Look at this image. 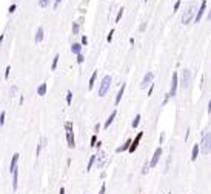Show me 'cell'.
<instances>
[{"label":"cell","mask_w":211,"mask_h":194,"mask_svg":"<svg viewBox=\"0 0 211 194\" xmlns=\"http://www.w3.org/2000/svg\"><path fill=\"white\" fill-rule=\"evenodd\" d=\"M211 152V132H205L202 136V154H210Z\"/></svg>","instance_id":"3"},{"label":"cell","mask_w":211,"mask_h":194,"mask_svg":"<svg viewBox=\"0 0 211 194\" xmlns=\"http://www.w3.org/2000/svg\"><path fill=\"white\" fill-rule=\"evenodd\" d=\"M83 60H85V56H83V54H79V56H77V63H79V65L83 63Z\"/></svg>","instance_id":"36"},{"label":"cell","mask_w":211,"mask_h":194,"mask_svg":"<svg viewBox=\"0 0 211 194\" xmlns=\"http://www.w3.org/2000/svg\"><path fill=\"white\" fill-rule=\"evenodd\" d=\"M125 88H126V83H122V86H120V88H119V91H117V96H116L114 105H119V103H120L122 97H123V94H125Z\"/></svg>","instance_id":"14"},{"label":"cell","mask_w":211,"mask_h":194,"mask_svg":"<svg viewBox=\"0 0 211 194\" xmlns=\"http://www.w3.org/2000/svg\"><path fill=\"white\" fill-rule=\"evenodd\" d=\"M179 8H180V0H177V2L174 3V9H173V11H174V12H177V9H179Z\"/></svg>","instance_id":"39"},{"label":"cell","mask_w":211,"mask_h":194,"mask_svg":"<svg viewBox=\"0 0 211 194\" xmlns=\"http://www.w3.org/2000/svg\"><path fill=\"white\" fill-rule=\"evenodd\" d=\"M142 137H144V132H137V136H136L134 139H133V143H131V146H130V152H134L136 150H137V146H139V143H140V140H142Z\"/></svg>","instance_id":"9"},{"label":"cell","mask_w":211,"mask_h":194,"mask_svg":"<svg viewBox=\"0 0 211 194\" xmlns=\"http://www.w3.org/2000/svg\"><path fill=\"white\" fill-rule=\"evenodd\" d=\"M194 12H196V5L194 3L188 5V8L183 11V14H182V23L183 25H188L189 22H193V20L196 19Z\"/></svg>","instance_id":"2"},{"label":"cell","mask_w":211,"mask_h":194,"mask_svg":"<svg viewBox=\"0 0 211 194\" xmlns=\"http://www.w3.org/2000/svg\"><path fill=\"white\" fill-rule=\"evenodd\" d=\"M116 116H117V110H114L111 114H110V117H108L106 120H105V123H103V128L106 130V128H110V125L114 122V119H116Z\"/></svg>","instance_id":"17"},{"label":"cell","mask_w":211,"mask_h":194,"mask_svg":"<svg viewBox=\"0 0 211 194\" xmlns=\"http://www.w3.org/2000/svg\"><path fill=\"white\" fill-rule=\"evenodd\" d=\"M123 9H125V8H120V9H119V12H117V16H116V23H117V22H120V19H122V16H123Z\"/></svg>","instance_id":"31"},{"label":"cell","mask_w":211,"mask_h":194,"mask_svg":"<svg viewBox=\"0 0 211 194\" xmlns=\"http://www.w3.org/2000/svg\"><path fill=\"white\" fill-rule=\"evenodd\" d=\"M19 159H20V154H19V152H16V154L12 156V159H11V163H9V173H11V174H12V173H14V170L17 168Z\"/></svg>","instance_id":"13"},{"label":"cell","mask_w":211,"mask_h":194,"mask_svg":"<svg viewBox=\"0 0 211 194\" xmlns=\"http://www.w3.org/2000/svg\"><path fill=\"white\" fill-rule=\"evenodd\" d=\"M96 156H97V159H96V166H97L99 170L103 168V165H105V162H106V152L100 150Z\"/></svg>","instance_id":"6"},{"label":"cell","mask_w":211,"mask_h":194,"mask_svg":"<svg viewBox=\"0 0 211 194\" xmlns=\"http://www.w3.org/2000/svg\"><path fill=\"white\" fill-rule=\"evenodd\" d=\"M50 3H51V0H39V6H40V8H48Z\"/></svg>","instance_id":"28"},{"label":"cell","mask_w":211,"mask_h":194,"mask_svg":"<svg viewBox=\"0 0 211 194\" xmlns=\"http://www.w3.org/2000/svg\"><path fill=\"white\" fill-rule=\"evenodd\" d=\"M5 119H6V112L2 111V112H0V126L5 125Z\"/></svg>","instance_id":"33"},{"label":"cell","mask_w":211,"mask_h":194,"mask_svg":"<svg viewBox=\"0 0 211 194\" xmlns=\"http://www.w3.org/2000/svg\"><path fill=\"white\" fill-rule=\"evenodd\" d=\"M82 45H83V46H86L88 45V37L86 36H82V42H80Z\"/></svg>","instance_id":"37"},{"label":"cell","mask_w":211,"mask_h":194,"mask_svg":"<svg viewBox=\"0 0 211 194\" xmlns=\"http://www.w3.org/2000/svg\"><path fill=\"white\" fill-rule=\"evenodd\" d=\"M97 145V134H94L91 137V146H96Z\"/></svg>","instance_id":"35"},{"label":"cell","mask_w":211,"mask_h":194,"mask_svg":"<svg viewBox=\"0 0 211 194\" xmlns=\"http://www.w3.org/2000/svg\"><path fill=\"white\" fill-rule=\"evenodd\" d=\"M43 39H45V29L42 26H39L37 31H36V36H34V42L40 43V42H43Z\"/></svg>","instance_id":"12"},{"label":"cell","mask_w":211,"mask_h":194,"mask_svg":"<svg viewBox=\"0 0 211 194\" xmlns=\"http://www.w3.org/2000/svg\"><path fill=\"white\" fill-rule=\"evenodd\" d=\"M160 156H162V148L159 146V148L154 151V154H153L151 160H149V165H151V168H154V166L159 163V160H160Z\"/></svg>","instance_id":"10"},{"label":"cell","mask_w":211,"mask_h":194,"mask_svg":"<svg viewBox=\"0 0 211 194\" xmlns=\"http://www.w3.org/2000/svg\"><path fill=\"white\" fill-rule=\"evenodd\" d=\"M63 128H65V131H71V130H72V122H71V120H68V122H65Z\"/></svg>","instance_id":"30"},{"label":"cell","mask_w":211,"mask_h":194,"mask_svg":"<svg viewBox=\"0 0 211 194\" xmlns=\"http://www.w3.org/2000/svg\"><path fill=\"white\" fill-rule=\"evenodd\" d=\"M207 17H208V20H211V9H210V12H208V16H207Z\"/></svg>","instance_id":"50"},{"label":"cell","mask_w":211,"mask_h":194,"mask_svg":"<svg viewBox=\"0 0 211 194\" xmlns=\"http://www.w3.org/2000/svg\"><path fill=\"white\" fill-rule=\"evenodd\" d=\"M60 2H62V0H54V9H57V8H59Z\"/></svg>","instance_id":"43"},{"label":"cell","mask_w":211,"mask_h":194,"mask_svg":"<svg viewBox=\"0 0 211 194\" xmlns=\"http://www.w3.org/2000/svg\"><path fill=\"white\" fill-rule=\"evenodd\" d=\"M82 48H83V45L82 43H72L71 45V52L72 54H76V56H79V54H82Z\"/></svg>","instance_id":"20"},{"label":"cell","mask_w":211,"mask_h":194,"mask_svg":"<svg viewBox=\"0 0 211 194\" xmlns=\"http://www.w3.org/2000/svg\"><path fill=\"white\" fill-rule=\"evenodd\" d=\"M99 130H100V123H96V126H94V134H97Z\"/></svg>","instance_id":"42"},{"label":"cell","mask_w":211,"mask_h":194,"mask_svg":"<svg viewBox=\"0 0 211 194\" xmlns=\"http://www.w3.org/2000/svg\"><path fill=\"white\" fill-rule=\"evenodd\" d=\"M96 159H97V156H96V154L90 157V160H88V165H86V173H90V171L93 170V166L96 165Z\"/></svg>","instance_id":"22"},{"label":"cell","mask_w":211,"mask_h":194,"mask_svg":"<svg viewBox=\"0 0 211 194\" xmlns=\"http://www.w3.org/2000/svg\"><path fill=\"white\" fill-rule=\"evenodd\" d=\"M111 82H113V77L111 76H105L103 79H102V82L99 85V89H97V96L99 97H105L106 96V92L110 91Z\"/></svg>","instance_id":"1"},{"label":"cell","mask_w":211,"mask_h":194,"mask_svg":"<svg viewBox=\"0 0 211 194\" xmlns=\"http://www.w3.org/2000/svg\"><path fill=\"white\" fill-rule=\"evenodd\" d=\"M59 59H60V56H59V54H56V56H54V59H52V63H51V69H52V71H54V69L57 68Z\"/></svg>","instance_id":"26"},{"label":"cell","mask_w":211,"mask_h":194,"mask_svg":"<svg viewBox=\"0 0 211 194\" xmlns=\"http://www.w3.org/2000/svg\"><path fill=\"white\" fill-rule=\"evenodd\" d=\"M199 152H200V146L199 145H194L193 150H191V160L194 162V160H197V157H199Z\"/></svg>","instance_id":"21"},{"label":"cell","mask_w":211,"mask_h":194,"mask_svg":"<svg viewBox=\"0 0 211 194\" xmlns=\"http://www.w3.org/2000/svg\"><path fill=\"white\" fill-rule=\"evenodd\" d=\"M16 8H17L16 5H11V6H9V9H8V11H9V14H12V12L16 11Z\"/></svg>","instance_id":"41"},{"label":"cell","mask_w":211,"mask_h":194,"mask_svg":"<svg viewBox=\"0 0 211 194\" xmlns=\"http://www.w3.org/2000/svg\"><path fill=\"white\" fill-rule=\"evenodd\" d=\"M46 92H48V83H46V82L40 83V85L37 86V96L43 97V96H46Z\"/></svg>","instance_id":"15"},{"label":"cell","mask_w":211,"mask_h":194,"mask_svg":"<svg viewBox=\"0 0 211 194\" xmlns=\"http://www.w3.org/2000/svg\"><path fill=\"white\" fill-rule=\"evenodd\" d=\"M46 143H48V139L46 137H42V140H40V143L37 145V148H36V157H39L40 156V151H42L45 146H46Z\"/></svg>","instance_id":"18"},{"label":"cell","mask_w":211,"mask_h":194,"mask_svg":"<svg viewBox=\"0 0 211 194\" xmlns=\"http://www.w3.org/2000/svg\"><path fill=\"white\" fill-rule=\"evenodd\" d=\"M189 82H191V71H189V69H183L182 71V79H180V86H182V88H188Z\"/></svg>","instance_id":"4"},{"label":"cell","mask_w":211,"mask_h":194,"mask_svg":"<svg viewBox=\"0 0 211 194\" xmlns=\"http://www.w3.org/2000/svg\"><path fill=\"white\" fill-rule=\"evenodd\" d=\"M168 194H171V193H168Z\"/></svg>","instance_id":"52"},{"label":"cell","mask_w":211,"mask_h":194,"mask_svg":"<svg viewBox=\"0 0 211 194\" xmlns=\"http://www.w3.org/2000/svg\"><path fill=\"white\" fill-rule=\"evenodd\" d=\"M59 194H65V188H63V186H60V191H59Z\"/></svg>","instance_id":"47"},{"label":"cell","mask_w":211,"mask_h":194,"mask_svg":"<svg viewBox=\"0 0 211 194\" xmlns=\"http://www.w3.org/2000/svg\"><path fill=\"white\" fill-rule=\"evenodd\" d=\"M131 143H133V140H131V139L125 140L123 145H120L119 148H116V152H123V151H128V150H130V146H131Z\"/></svg>","instance_id":"16"},{"label":"cell","mask_w":211,"mask_h":194,"mask_svg":"<svg viewBox=\"0 0 211 194\" xmlns=\"http://www.w3.org/2000/svg\"><path fill=\"white\" fill-rule=\"evenodd\" d=\"M177 82H179L177 72H174L173 79H171V89H169V96H171V97H174L176 94H177Z\"/></svg>","instance_id":"8"},{"label":"cell","mask_w":211,"mask_h":194,"mask_svg":"<svg viewBox=\"0 0 211 194\" xmlns=\"http://www.w3.org/2000/svg\"><path fill=\"white\" fill-rule=\"evenodd\" d=\"M66 103L68 105L72 103V91H66Z\"/></svg>","instance_id":"29"},{"label":"cell","mask_w":211,"mask_h":194,"mask_svg":"<svg viewBox=\"0 0 211 194\" xmlns=\"http://www.w3.org/2000/svg\"><path fill=\"white\" fill-rule=\"evenodd\" d=\"M140 114H137V116H136L134 119H133V123H131V126H133V128H137V126H139V123H140Z\"/></svg>","instance_id":"27"},{"label":"cell","mask_w":211,"mask_h":194,"mask_svg":"<svg viewBox=\"0 0 211 194\" xmlns=\"http://www.w3.org/2000/svg\"><path fill=\"white\" fill-rule=\"evenodd\" d=\"M3 42V34H0V43Z\"/></svg>","instance_id":"51"},{"label":"cell","mask_w":211,"mask_h":194,"mask_svg":"<svg viewBox=\"0 0 211 194\" xmlns=\"http://www.w3.org/2000/svg\"><path fill=\"white\" fill-rule=\"evenodd\" d=\"M66 142H68V148H76V139H74V132L71 131H66Z\"/></svg>","instance_id":"11"},{"label":"cell","mask_w":211,"mask_h":194,"mask_svg":"<svg viewBox=\"0 0 211 194\" xmlns=\"http://www.w3.org/2000/svg\"><path fill=\"white\" fill-rule=\"evenodd\" d=\"M169 97H171V96H169V92H168V94H165V99H163V102H162V105H163V106H165V105L168 103V100H169Z\"/></svg>","instance_id":"38"},{"label":"cell","mask_w":211,"mask_h":194,"mask_svg":"<svg viewBox=\"0 0 211 194\" xmlns=\"http://www.w3.org/2000/svg\"><path fill=\"white\" fill-rule=\"evenodd\" d=\"M153 79H154V74L151 71H148L146 74L144 76V79H142V82H140V89H145L146 86H151L153 85Z\"/></svg>","instance_id":"5"},{"label":"cell","mask_w":211,"mask_h":194,"mask_svg":"<svg viewBox=\"0 0 211 194\" xmlns=\"http://www.w3.org/2000/svg\"><path fill=\"white\" fill-rule=\"evenodd\" d=\"M188 137H189V128L187 130V136H185V140H188Z\"/></svg>","instance_id":"49"},{"label":"cell","mask_w":211,"mask_h":194,"mask_svg":"<svg viewBox=\"0 0 211 194\" xmlns=\"http://www.w3.org/2000/svg\"><path fill=\"white\" fill-rule=\"evenodd\" d=\"M9 71H11V66H6V69H5V79L9 77Z\"/></svg>","instance_id":"40"},{"label":"cell","mask_w":211,"mask_h":194,"mask_svg":"<svg viewBox=\"0 0 211 194\" xmlns=\"http://www.w3.org/2000/svg\"><path fill=\"white\" fill-rule=\"evenodd\" d=\"M17 186H19V166L14 170V173H12V190H17Z\"/></svg>","instance_id":"19"},{"label":"cell","mask_w":211,"mask_h":194,"mask_svg":"<svg viewBox=\"0 0 211 194\" xmlns=\"http://www.w3.org/2000/svg\"><path fill=\"white\" fill-rule=\"evenodd\" d=\"M153 89H154V83L148 88V96H151V94H153Z\"/></svg>","instance_id":"45"},{"label":"cell","mask_w":211,"mask_h":194,"mask_svg":"<svg viewBox=\"0 0 211 194\" xmlns=\"http://www.w3.org/2000/svg\"><path fill=\"white\" fill-rule=\"evenodd\" d=\"M113 36H114V29H111V31H110V34L106 36V40H108V43H111V42H113Z\"/></svg>","instance_id":"34"},{"label":"cell","mask_w":211,"mask_h":194,"mask_svg":"<svg viewBox=\"0 0 211 194\" xmlns=\"http://www.w3.org/2000/svg\"><path fill=\"white\" fill-rule=\"evenodd\" d=\"M163 140H165V132H162V134H160V139H159V143L160 145L163 143Z\"/></svg>","instance_id":"44"},{"label":"cell","mask_w":211,"mask_h":194,"mask_svg":"<svg viewBox=\"0 0 211 194\" xmlns=\"http://www.w3.org/2000/svg\"><path fill=\"white\" fill-rule=\"evenodd\" d=\"M139 29H140V31H145V29H146V22H144V23H142Z\"/></svg>","instance_id":"46"},{"label":"cell","mask_w":211,"mask_h":194,"mask_svg":"<svg viewBox=\"0 0 211 194\" xmlns=\"http://www.w3.org/2000/svg\"><path fill=\"white\" fill-rule=\"evenodd\" d=\"M145 2H146V0H145Z\"/></svg>","instance_id":"53"},{"label":"cell","mask_w":211,"mask_h":194,"mask_svg":"<svg viewBox=\"0 0 211 194\" xmlns=\"http://www.w3.org/2000/svg\"><path fill=\"white\" fill-rule=\"evenodd\" d=\"M96 79H97V71H94V72H93V76H91V79H90V83H88V89H93V88H94Z\"/></svg>","instance_id":"24"},{"label":"cell","mask_w":211,"mask_h":194,"mask_svg":"<svg viewBox=\"0 0 211 194\" xmlns=\"http://www.w3.org/2000/svg\"><path fill=\"white\" fill-rule=\"evenodd\" d=\"M17 91H19V88H17L16 85H14V86H11V89H9V96H11V97H14V96L17 94Z\"/></svg>","instance_id":"32"},{"label":"cell","mask_w":211,"mask_h":194,"mask_svg":"<svg viewBox=\"0 0 211 194\" xmlns=\"http://www.w3.org/2000/svg\"><path fill=\"white\" fill-rule=\"evenodd\" d=\"M80 23H82V19H80V20H77V22H72V36H79Z\"/></svg>","instance_id":"23"},{"label":"cell","mask_w":211,"mask_h":194,"mask_svg":"<svg viewBox=\"0 0 211 194\" xmlns=\"http://www.w3.org/2000/svg\"><path fill=\"white\" fill-rule=\"evenodd\" d=\"M149 168H151V165H149V162H145V163H144V166H142V171H140V173L145 176V174H148Z\"/></svg>","instance_id":"25"},{"label":"cell","mask_w":211,"mask_h":194,"mask_svg":"<svg viewBox=\"0 0 211 194\" xmlns=\"http://www.w3.org/2000/svg\"><path fill=\"white\" fill-rule=\"evenodd\" d=\"M208 112H210V114H211V100H210V102H208Z\"/></svg>","instance_id":"48"},{"label":"cell","mask_w":211,"mask_h":194,"mask_svg":"<svg viewBox=\"0 0 211 194\" xmlns=\"http://www.w3.org/2000/svg\"><path fill=\"white\" fill-rule=\"evenodd\" d=\"M205 9H207V0H202L200 8L197 9V14H196V19H194V23L202 22V17H203V14H205Z\"/></svg>","instance_id":"7"}]
</instances>
